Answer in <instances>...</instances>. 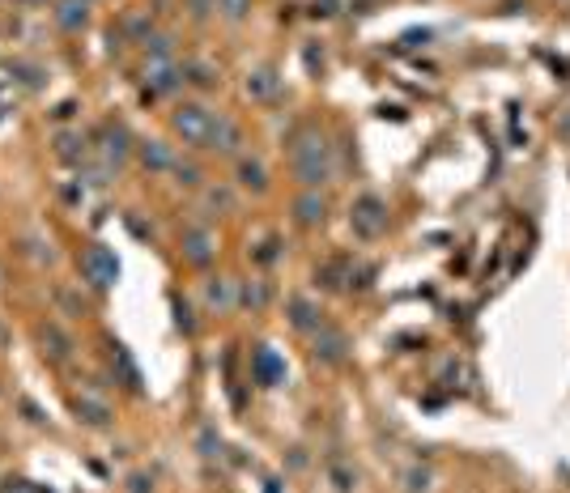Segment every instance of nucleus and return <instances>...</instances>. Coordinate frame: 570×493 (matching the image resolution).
Instances as JSON below:
<instances>
[{"mask_svg": "<svg viewBox=\"0 0 570 493\" xmlns=\"http://www.w3.org/2000/svg\"><path fill=\"white\" fill-rule=\"evenodd\" d=\"M183 246H187V255H192L196 264H205V260H209V234H187Z\"/></svg>", "mask_w": 570, "mask_h": 493, "instance_id": "obj_7", "label": "nucleus"}, {"mask_svg": "<svg viewBox=\"0 0 570 493\" xmlns=\"http://www.w3.org/2000/svg\"><path fill=\"white\" fill-rule=\"evenodd\" d=\"M340 344H345L340 336H328V340H324V349H315V353H324L328 361H336V357H340Z\"/></svg>", "mask_w": 570, "mask_h": 493, "instance_id": "obj_10", "label": "nucleus"}, {"mask_svg": "<svg viewBox=\"0 0 570 493\" xmlns=\"http://www.w3.org/2000/svg\"><path fill=\"white\" fill-rule=\"evenodd\" d=\"M243 183L264 187V166H256V162H243Z\"/></svg>", "mask_w": 570, "mask_h": 493, "instance_id": "obj_9", "label": "nucleus"}, {"mask_svg": "<svg viewBox=\"0 0 570 493\" xmlns=\"http://www.w3.org/2000/svg\"><path fill=\"white\" fill-rule=\"evenodd\" d=\"M298 217L303 221H324V200H319V196H307V200L298 204Z\"/></svg>", "mask_w": 570, "mask_h": 493, "instance_id": "obj_8", "label": "nucleus"}, {"mask_svg": "<svg viewBox=\"0 0 570 493\" xmlns=\"http://www.w3.org/2000/svg\"><path fill=\"white\" fill-rule=\"evenodd\" d=\"M221 5H226V13H230V17H238V13L247 9V0H221Z\"/></svg>", "mask_w": 570, "mask_h": 493, "instance_id": "obj_11", "label": "nucleus"}, {"mask_svg": "<svg viewBox=\"0 0 570 493\" xmlns=\"http://www.w3.org/2000/svg\"><path fill=\"white\" fill-rule=\"evenodd\" d=\"M85 268H90L94 285H111V281L119 277V264H115V255H111V251H103V246H94V251L85 255Z\"/></svg>", "mask_w": 570, "mask_h": 493, "instance_id": "obj_2", "label": "nucleus"}, {"mask_svg": "<svg viewBox=\"0 0 570 493\" xmlns=\"http://www.w3.org/2000/svg\"><path fill=\"white\" fill-rule=\"evenodd\" d=\"M354 221H358V230H362V234H379V230L387 226V213H383L379 200H362L358 213H354Z\"/></svg>", "mask_w": 570, "mask_h": 493, "instance_id": "obj_3", "label": "nucleus"}, {"mask_svg": "<svg viewBox=\"0 0 570 493\" xmlns=\"http://www.w3.org/2000/svg\"><path fill=\"white\" fill-rule=\"evenodd\" d=\"M209 140H213V149H234V145H238L234 123H226V119H213V132H209Z\"/></svg>", "mask_w": 570, "mask_h": 493, "instance_id": "obj_5", "label": "nucleus"}, {"mask_svg": "<svg viewBox=\"0 0 570 493\" xmlns=\"http://www.w3.org/2000/svg\"><path fill=\"white\" fill-rule=\"evenodd\" d=\"M175 128L183 132V140H209V132H213V115L205 111V107H183L179 115H175Z\"/></svg>", "mask_w": 570, "mask_h": 493, "instance_id": "obj_1", "label": "nucleus"}, {"mask_svg": "<svg viewBox=\"0 0 570 493\" xmlns=\"http://www.w3.org/2000/svg\"><path fill=\"white\" fill-rule=\"evenodd\" d=\"M56 17H60V26H64V30H77L81 21H85V0H64Z\"/></svg>", "mask_w": 570, "mask_h": 493, "instance_id": "obj_4", "label": "nucleus"}, {"mask_svg": "<svg viewBox=\"0 0 570 493\" xmlns=\"http://www.w3.org/2000/svg\"><path fill=\"white\" fill-rule=\"evenodd\" d=\"M141 158H145V166H154V170H162V166H170V154L162 149V145H158V140H150V145H145V149H141Z\"/></svg>", "mask_w": 570, "mask_h": 493, "instance_id": "obj_6", "label": "nucleus"}]
</instances>
